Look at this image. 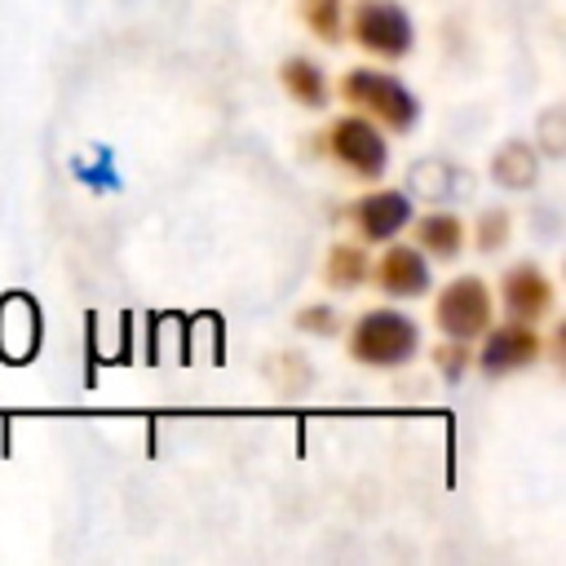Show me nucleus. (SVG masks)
<instances>
[{
  "instance_id": "f257e3e1",
  "label": "nucleus",
  "mask_w": 566,
  "mask_h": 566,
  "mask_svg": "<svg viewBox=\"0 0 566 566\" xmlns=\"http://www.w3.org/2000/svg\"><path fill=\"white\" fill-rule=\"evenodd\" d=\"M420 323L398 305H371L345 327V354L367 371H402L420 358Z\"/></svg>"
},
{
  "instance_id": "f03ea898",
  "label": "nucleus",
  "mask_w": 566,
  "mask_h": 566,
  "mask_svg": "<svg viewBox=\"0 0 566 566\" xmlns=\"http://www.w3.org/2000/svg\"><path fill=\"white\" fill-rule=\"evenodd\" d=\"M332 93L340 97V106L367 115L389 137H407L420 124V115H424V106L411 93V84L398 80L394 71H380V66H349V71H340Z\"/></svg>"
},
{
  "instance_id": "7ed1b4c3",
  "label": "nucleus",
  "mask_w": 566,
  "mask_h": 566,
  "mask_svg": "<svg viewBox=\"0 0 566 566\" xmlns=\"http://www.w3.org/2000/svg\"><path fill=\"white\" fill-rule=\"evenodd\" d=\"M314 142V155L327 159L336 172L371 186L389 172V133L380 124H371L367 115L358 111H340L327 119L323 133L310 137Z\"/></svg>"
},
{
  "instance_id": "20e7f679",
  "label": "nucleus",
  "mask_w": 566,
  "mask_h": 566,
  "mask_svg": "<svg viewBox=\"0 0 566 566\" xmlns=\"http://www.w3.org/2000/svg\"><path fill=\"white\" fill-rule=\"evenodd\" d=\"M345 40L376 62H402L416 53V22L398 0H354L345 4Z\"/></svg>"
},
{
  "instance_id": "39448f33",
  "label": "nucleus",
  "mask_w": 566,
  "mask_h": 566,
  "mask_svg": "<svg viewBox=\"0 0 566 566\" xmlns=\"http://www.w3.org/2000/svg\"><path fill=\"white\" fill-rule=\"evenodd\" d=\"M429 318L451 340H478L495 323V296L482 274H455L433 292Z\"/></svg>"
},
{
  "instance_id": "423d86ee",
  "label": "nucleus",
  "mask_w": 566,
  "mask_h": 566,
  "mask_svg": "<svg viewBox=\"0 0 566 566\" xmlns=\"http://www.w3.org/2000/svg\"><path fill=\"white\" fill-rule=\"evenodd\" d=\"M539 358H544L539 327L535 323H517V318L491 323L478 336V349H473V367L482 371V380H509L517 371H531Z\"/></svg>"
},
{
  "instance_id": "0eeeda50",
  "label": "nucleus",
  "mask_w": 566,
  "mask_h": 566,
  "mask_svg": "<svg viewBox=\"0 0 566 566\" xmlns=\"http://www.w3.org/2000/svg\"><path fill=\"white\" fill-rule=\"evenodd\" d=\"M411 217H416L411 195L398 190V186H380V181H371L345 208V221H349V230H354L358 243H389V239H398L411 226Z\"/></svg>"
},
{
  "instance_id": "6e6552de",
  "label": "nucleus",
  "mask_w": 566,
  "mask_h": 566,
  "mask_svg": "<svg viewBox=\"0 0 566 566\" xmlns=\"http://www.w3.org/2000/svg\"><path fill=\"white\" fill-rule=\"evenodd\" d=\"M500 305H504V318H517V323H548L553 310H557V283L553 274L539 265V261H513L504 274H500Z\"/></svg>"
},
{
  "instance_id": "1a4fd4ad",
  "label": "nucleus",
  "mask_w": 566,
  "mask_h": 566,
  "mask_svg": "<svg viewBox=\"0 0 566 566\" xmlns=\"http://www.w3.org/2000/svg\"><path fill=\"white\" fill-rule=\"evenodd\" d=\"M367 283L389 301H420L433 287V265L416 243L389 239L385 252L371 261V279Z\"/></svg>"
},
{
  "instance_id": "9d476101",
  "label": "nucleus",
  "mask_w": 566,
  "mask_h": 566,
  "mask_svg": "<svg viewBox=\"0 0 566 566\" xmlns=\"http://www.w3.org/2000/svg\"><path fill=\"white\" fill-rule=\"evenodd\" d=\"M411 243L429 256V261H455L469 248V221L451 208H433L424 217H411Z\"/></svg>"
},
{
  "instance_id": "9b49d317",
  "label": "nucleus",
  "mask_w": 566,
  "mask_h": 566,
  "mask_svg": "<svg viewBox=\"0 0 566 566\" xmlns=\"http://www.w3.org/2000/svg\"><path fill=\"white\" fill-rule=\"evenodd\" d=\"M539 159H544V155L535 150V142L509 137V142H500V146L491 150L486 172H491V181L504 186V190H535V186H539Z\"/></svg>"
},
{
  "instance_id": "f8f14e48",
  "label": "nucleus",
  "mask_w": 566,
  "mask_h": 566,
  "mask_svg": "<svg viewBox=\"0 0 566 566\" xmlns=\"http://www.w3.org/2000/svg\"><path fill=\"white\" fill-rule=\"evenodd\" d=\"M279 84H283V93H287L301 111H327V102H332V80H327V71H323L314 57H305V53H292V57L279 62Z\"/></svg>"
},
{
  "instance_id": "ddd939ff",
  "label": "nucleus",
  "mask_w": 566,
  "mask_h": 566,
  "mask_svg": "<svg viewBox=\"0 0 566 566\" xmlns=\"http://www.w3.org/2000/svg\"><path fill=\"white\" fill-rule=\"evenodd\" d=\"M371 279V256H367V243L358 239H336L323 256V283L332 292H358L367 287Z\"/></svg>"
},
{
  "instance_id": "4468645a",
  "label": "nucleus",
  "mask_w": 566,
  "mask_h": 566,
  "mask_svg": "<svg viewBox=\"0 0 566 566\" xmlns=\"http://www.w3.org/2000/svg\"><path fill=\"white\" fill-rule=\"evenodd\" d=\"M464 177L469 172L460 164H451L442 155H429V159H416L407 168V195H420V199L442 203V199H455L464 190Z\"/></svg>"
},
{
  "instance_id": "2eb2a0df",
  "label": "nucleus",
  "mask_w": 566,
  "mask_h": 566,
  "mask_svg": "<svg viewBox=\"0 0 566 566\" xmlns=\"http://www.w3.org/2000/svg\"><path fill=\"white\" fill-rule=\"evenodd\" d=\"M345 4L349 0H296V18L318 44L336 49L345 40Z\"/></svg>"
},
{
  "instance_id": "dca6fc26",
  "label": "nucleus",
  "mask_w": 566,
  "mask_h": 566,
  "mask_svg": "<svg viewBox=\"0 0 566 566\" xmlns=\"http://www.w3.org/2000/svg\"><path fill=\"white\" fill-rule=\"evenodd\" d=\"M509 239H513V208H482L478 217H473V226H469V243H473V252H504L509 248Z\"/></svg>"
},
{
  "instance_id": "f3484780",
  "label": "nucleus",
  "mask_w": 566,
  "mask_h": 566,
  "mask_svg": "<svg viewBox=\"0 0 566 566\" xmlns=\"http://www.w3.org/2000/svg\"><path fill=\"white\" fill-rule=\"evenodd\" d=\"M429 363H433V371H438L447 385H460V380L473 371V345L442 336V340L429 349Z\"/></svg>"
},
{
  "instance_id": "a211bd4d",
  "label": "nucleus",
  "mask_w": 566,
  "mask_h": 566,
  "mask_svg": "<svg viewBox=\"0 0 566 566\" xmlns=\"http://www.w3.org/2000/svg\"><path fill=\"white\" fill-rule=\"evenodd\" d=\"M292 327L305 332V336H336L345 327V314L336 305H327V301H310V305H301L292 314Z\"/></svg>"
},
{
  "instance_id": "6ab92c4d",
  "label": "nucleus",
  "mask_w": 566,
  "mask_h": 566,
  "mask_svg": "<svg viewBox=\"0 0 566 566\" xmlns=\"http://www.w3.org/2000/svg\"><path fill=\"white\" fill-rule=\"evenodd\" d=\"M566 142V115H562V106H548L544 115H539V155H548V159H562V146Z\"/></svg>"
}]
</instances>
